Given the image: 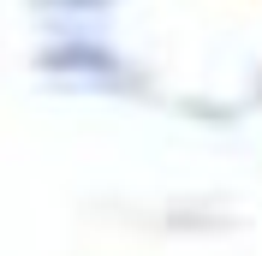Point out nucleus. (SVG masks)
Here are the masks:
<instances>
[{
    "label": "nucleus",
    "mask_w": 262,
    "mask_h": 256,
    "mask_svg": "<svg viewBox=\"0 0 262 256\" xmlns=\"http://www.w3.org/2000/svg\"><path fill=\"white\" fill-rule=\"evenodd\" d=\"M42 66L48 72H119L107 54H96L90 42H66V48H54V54H42Z\"/></svg>",
    "instance_id": "f257e3e1"
},
{
    "label": "nucleus",
    "mask_w": 262,
    "mask_h": 256,
    "mask_svg": "<svg viewBox=\"0 0 262 256\" xmlns=\"http://www.w3.org/2000/svg\"><path fill=\"white\" fill-rule=\"evenodd\" d=\"M54 12H101V6H114V0H42Z\"/></svg>",
    "instance_id": "f03ea898"
}]
</instances>
